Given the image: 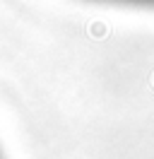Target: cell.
<instances>
[{"label":"cell","instance_id":"obj_1","mask_svg":"<svg viewBox=\"0 0 154 159\" xmlns=\"http://www.w3.org/2000/svg\"><path fill=\"white\" fill-rule=\"evenodd\" d=\"M123 2H149V5H154V0H123Z\"/></svg>","mask_w":154,"mask_h":159}]
</instances>
